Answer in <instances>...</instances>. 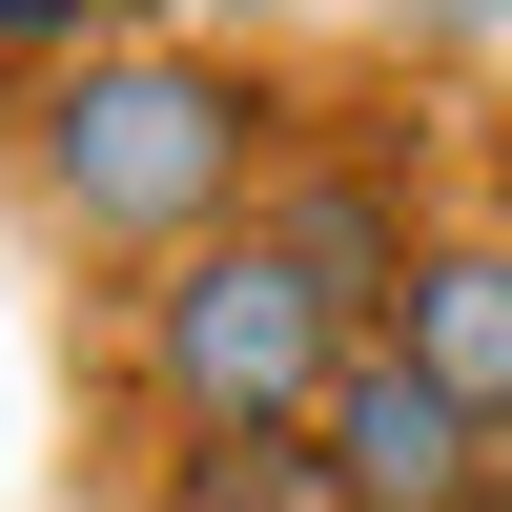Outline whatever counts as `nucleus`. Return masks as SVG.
<instances>
[{"mask_svg":"<svg viewBox=\"0 0 512 512\" xmlns=\"http://www.w3.org/2000/svg\"><path fill=\"white\" fill-rule=\"evenodd\" d=\"M164 390H185L205 431H287V410L328 390V287L287 267V246L185 267V308H164Z\"/></svg>","mask_w":512,"mask_h":512,"instance_id":"nucleus-2","label":"nucleus"},{"mask_svg":"<svg viewBox=\"0 0 512 512\" xmlns=\"http://www.w3.org/2000/svg\"><path fill=\"white\" fill-rule=\"evenodd\" d=\"M328 451H349L369 512H451V492H472V390H451L431 349H410V369H349V390H328Z\"/></svg>","mask_w":512,"mask_h":512,"instance_id":"nucleus-3","label":"nucleus"},{"mask_svg":"<svg viewBox=\"0 0 512 512\" xmlns=\"http://www.w3.org/2000/svg\"><path fill=\"white\" fill-rule=\"evenodd\" d=\"M431 369L472 410H512V246H472V267H431Z\"/></svg>","mask_w":512,"mask_h":512,"instance_id":"nucleus-4","label":"nucleus"},{"mask_svg":"<svg viewBox=\"0 0 512 512\" xmlns=\"http://www.w3.org/2000/svg\"><path fill=\"white\" fill-rule=\"evenodd\" d=\"M41 164H62L82 226H185V205L246 164V103H226V82H185V62H103V82L62 103V144H41Z\"/></svg>","mask_w":512,"mask_h":512,"instance_id":"nucleus-1","label":"nucleus"}]
</instances>
